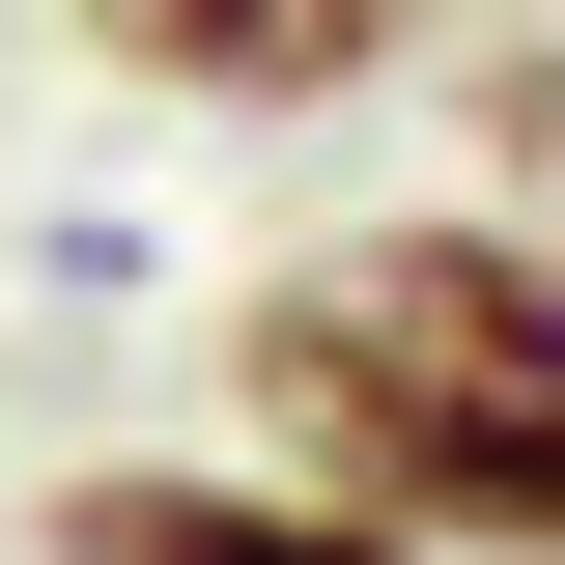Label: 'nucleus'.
Returning <instances> with one entry per match:
<instances>
[{"label":"nucleus","instance_id":"2","mask_svg":"<svg viewBox=\"0 0 565 565\" xmlns=\"http://www.w3.org/2000/svg\"><path fill=\"white\" fill-rule=\"evenodd\" d=\"M85 57L141 114H340V85L424 57V0H85Z\"/></svg>","mask_w":565,"mask_h":565},{"label":"nucleus","instance_id":"3","mask_svg":"<svg viewBox=\"0 0 565 565\" xmlns=\"http://www.w3.org/2000/svg\"><path fill=\"white\" fill-rule=\"evenodd\" d=\"M57 565H424V537L311 509L282 452H255V481H226V452H85V481H57Z\"/></svg>","mask_w":565,"mask_h":565},{"label":"nucleus","instance_id":"1","mask_svg":"<svg viewBox=\"0 0 565 565\" xmlns=\"http://www.w3.org/2000/svg\"><path fill=\"white\" fill-rule=\"evenodd\" d=\"M226 424L424 565H565V255L509 199H367L226 282Z\"/></svg>","mask_w":565,"mask_h":565}]
</instances>
